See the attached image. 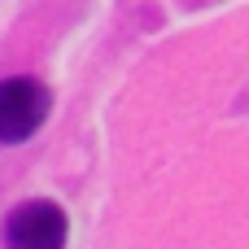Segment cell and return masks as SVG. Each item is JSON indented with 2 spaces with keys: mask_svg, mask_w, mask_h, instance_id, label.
I'll return each mask as SVG.
<instances>
[{
  "mask_svg": "<svg viewBox=\"0 0 249 249\" xmlns=\"http://www.w3.org/2000/svg\"><path fill=\"white\" fill-rule=\"evenodd\" d=\"M48 88L31 74H18V79H0V144H22L31 140L44 118H48Z\"/></svg>",
  "mask_w": 249,
  "mask_h": 249,
  "instance_id": "obj_1",
  "label": "cell"
},
{
  "mask_svg": "<svg viewBox=\"0 0 249 249\" xmlns=\"http://www.w3.org/2000/svg\"><path fill=\"white\" fill-rule=\"evenodd\" d=\"M9 249H66V210L57 201H22L4 223Z\"/></svg>",
  "mask_w": 249,
  "mask_h": 249,
  "instance_id": "obj_2",
  "label": "cell"
}]
</instances>
